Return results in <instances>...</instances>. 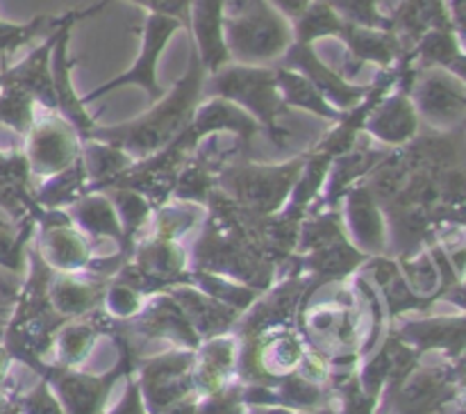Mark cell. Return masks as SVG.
<instances>
[{"mask_svg": "<svg viewBox=\"0 0 466 414\" xmlns=\"http://www.w3.org/2000/svg\"><path fill=\"white\" fill-rule=\"evenodd\" d=\"M419 126H421V118L414 109L410 94L400 86H394L369 112L362 132L390 148H400L419 135Z\"/></svg>", "mask_w": 466, "mask_h": 414, "instance_id": "obj_13", "label": "cell"}, {"mask_svg": "<svg viewBox=\"0 0 466 414\" xmlns=\"http://www.w3.org/2000/svg\"><path fill=\"white\" fill-rule=\"evenodd\" d=\"M203 96H218L239 105L268 132L271 141L285 146L287 130L280 127V116L289 112V107L282 103L273 66L228 62L218 71L205 76Z\"/></svg>", "mask_w": 466, "mask_h": 414, "instance_id": "obj_3", "label": "cell"}, {"mask_svg": "<svg viewBox=\"0 0 466 414\" xmlns=\"http://www.w3.org/2000/svg\"><path fill=\"white\" fill-rule=\"evenodd\" d=\"M294 264L305 273L308 278L317 280L319 285L330 280H341V278L358 273L362 264L367 262L369 255L355 248L353 241L349 237H339L328 244L317 246V248L308 250V253L294 255Z\"/></svg>", "mask_w": 466, "mask_h": 414, "instance_id": "obj_17", "label": "cell"}, {"mask_svg": "<svg viewBox=\"0 0 466 414\" xmlns=\"http://www.w3.org/2000/svg\"><path fill=\"white\" fill-rule=\"evenodd\" d=\"M419 118L435 132L464 127L466 82L446 68H421L408 89Z\"/></svg>", "mask_w": 466, "mask_h": 414, "instance_id": "obj_7", "label": "cell"}, {"mask_svg": "<svg viewBox=\"0 0 466 414\" xmlns=\"http://www.w3.org/2000/svg\"><path fill=\"white\" fill-rule=\"evenodd\" d=\"M182 23L173 16H164V14H146L144 27H141V50L135 57V62L118 76L109 77L107 82L91 89L89 94L82 96L85 105L96 103L103 96H109L112 91L123 89V86H139L148 94L150 103L162 98L167 89H162L157 80V64L162 59L164 50H167L168 41L173 39L176 32L182 30Z\"/></svg>", "mask_w": 466, "mask_h": 414, "instance_id": "obj_6", "label": "cell"}, {"mask_svg": "<svg viewBox=\"0 0 466 414\" xmlns=\"http://www.w3.org/2000/svg\"><path fill=\"white\" fill-rule=\"evenodd\" d=\"M35 250L46 267L55 273H80L94 259L91 239L73 223L66 209H46L35 212Z\"/></svg>", "mask_w": 466, "mask_h": 414, "instance_id": "obj_8", "label": "cell"}, {"mask_svg": "<svg viewBox=\"0 0 466 414\" xmlns=\"http://www.w3.org/2000/svg\"><path fill=\"white\" fill-rule=\"evenodd\" d=\"M32 176L48 177L73 167L82 155V136L57 112L36 118L23 146Z\"/></svg>", "mask_w": 466, "mask_h": 414, "instance_id": "obj_9", "label": "cell"}, {"mask_svg": "<svg viewBox=\"0 0 466 414\" xmlns=\"http://www.w3.org/2000/svg\"><path fill=\"white\" fill-rule=\"evenodd\" d=\"M214 189H217V173L208 164L200 162L196 155H191L177 171L171 200H182V203L205 207Z\"/></svg>", "mask_w": 466, "mask_h": 414, "instance_id": "obj_29", "label": "cell"}, {"mask_svg": "<svg viewBox=\"0 0 466 414\" xmlns=\"http://www.w3.org/2000/svg\"><path fill=\"white\" fill-rule=\"evenodd\" d=\"M73 18H80L82 21L80 9H71L68 21H73ZM66 23H64V25H66ZM64 25H59L55 32H50V35L46 36V41H41L36 48L30 50L27 57H23L21 62L5 68L3 82H0V85L21 86V89H25L27 94L36 100V105L50 109V112H55V89H53V73H50V55H53V45L55 41H57V35L62 32Z\"/></svg>", "mask_w": 466, "mask_h": 414, "instance_id": "obj_15", "label": "cell"}, {"mask_svg": "<svg viewBox=\"0 0 466 414\" xmlns=\"http://www.w3.org/2000/svg\"><path fill=\"white\" fill-rule=\"evenodd\" d=\"M105 296H107L109 308L121 314V317H127V314H132L139 308L141 294L137 289H132L130 285H126V282L114 280L109 285V289H105Z\"/></svg>", "mask_w": 466, "mask_h": 414, "instance_id": "obj_35", "label": "cell"}, {"mask_svg": "<svg viewBox=\"0 0 466 414\" xmlns=\"http://www.w3.org/2000/svg\"><path fill=\"white\" fill-rule=\"evenodd\" d=\"M100 191H105V194L109 196V200L114 203L118 221H121L123 248H126V253L132 255L137 239H139V232L153 221V205H150L139 191L127 189V187H107V189Z\"/></svg>", "mask_w": 466, "mask_h": 414, "instance_id": "obj_26", "label": "cell"}, {"mask_svg": "<svg viewBox=\"0 0 466 414\" xmlns=\"http://www.w3.org/2000/svg\"><path fill=\"white\" fill-rule=\"evenodd\" d=\"M276 66L291 68V71H299L300 76L308 77L326 96L328 103L335 105L339 112L353 109L371 91V85H355L344 73H339L330 64L323 62L319 57L317 48L309 44H296L294 41Z\"/></svg>", "mask_w": 466, "mask_h": 414, "instance_id": "obj_10", "label": "cell"}, {"mask_svg": "<svg viewBox=\"0 0 466 414\" xmlns=\"http://www.w3.org/2000/svg\"><path fill=\"white\" fill-rule=\"evenodd\" d=\"M268 3H271L273 7L282 14V16H287L289 21H294V18H299L300 14L308 9V5L312 3V0H268Z\"/></svg>", "mask_w": 466, "mask_h": 414, "instance_id": "obj_36", "label": "cell"}, {"mask_svg": "<svg viewBox=\"0 0 466 414\" xmlns=\"http://www.w3.org/2000/svg\"><path fill=\"white\" fill-rule=\"evenodd\" d=\"M68 16H71V9L66 14H59V16L39 14V16H35L27 23H12L0 18V57L9 59L21 48L35 44L39 36H48L50 32L64 25L68 21Z\"/></svg>", "mask_w": 466, "mask_h": 414, "instance_id": "obj_28", "label": "cell"}, {"mask_svg": "<svg viewBox=\"0 0 466 414\" xmlns=\"http://www.w3.org/2000/svg\"><path fill=\"white\" fill-rule=\"evenodd\" d=\"M205 221V207L198 205L182 203V200H168L167 205L155 209L153 214V235L177 239L185 237L194 226Z\"/></svg>", "mask_w": 466, "mask_h": 414, "instance_id": "obj_30", "label": "cell"}, {"mask_svg": "<svg viewBox=\"0 0 466 414\" xmlns=\"http://www.w3.org/2000/svg\"><path fill=\"white\" fill-rule=\"evenodd\" d=\"M68 212V217L73 218L77 227L85 232L89 239H112L118 244V250L127 257H132L130 253H126L123 248V230L121 221H118V214L114 209V203L109 200V196L105 191H86L82 198H77L76 203L64 207Z\"/></svg>", "mask_w": 466, "mask_h": 414, "instance_id": "obj_20", "label": "cell"}, {"mask_svg": "<svg viewBox=\"0 0 466 414\" xmlns=\"http://www.w3.org/2000/svg\"><path fill=\"white\" fill-rule=\"evenodd\" d=\"M86 273H89V280H80L77 273L53 271L48 285V296L50 303H53L59 312H85V309L94 308L98 300L105 298V287H107L109 278L96 276L89 268H86Z\"/></svg>", "mask_w": 466, "mask_h": 414, "instance_id": "obj_22", "label": "cell"}, {"mask_svg": "<svg viewBox=\"0 0 466 414\" xmlns=\"http://www.w3.org/2000/svg\"><path fill=\"white\" fill-rule=\"evenodd\" d=\"M276 68V80L278 89H280L282 103L289 109H305V112L314 114V116L323 118V121L337 123L341 118L339 109L326 100V96L312 85L305 76L299 71H291L285 66H273Z\"/></svg>", "mask_w": 466, "mask_h": 414, "instance_id": "obj_23", "label": "cell"}, {"mask_svg": "<svg viewBox=\"0 0 466 414\" xmlns=\"http://www.w3.org/2000/svg\"><path fill=\"white\" fill-rule=\"evenodd\" d=\"M339 41L346 45L350 62L358 66V71L364 64H376L380 68L396 66L408 50L394 30L353 25V23H346Z\"/></svg>", "mask_w": 466, "mask_h": 414, "instance_id": "obj_18", "label": "cell"}, {"mask_svg": "<svg viewBox=\"0 0 466 414\" xmlns=\"http://www.w3.org/2000/svg\"><path fill=\"white\" fill-rule=\"evenodd\" d=\"M344 209V227L349 239L353 241L355 248L367 253L369 257L387 255L390 250V230H387V217L378 200L369 194L367 187L360 185L350 187L346 191Z\"/></svg>", "mask_w": 466, "mask_h": 414, "instance_id": "obj_12", "label": "cell"}, {"mask_svg": "<svg viewBox=\"0 0 466 414\" xmlns=\"http://www.w3.org/2000/svg\"><path fill=\"white\" fill-rule=\"evenodd\" d=\"M405 57L417 71L421 68H446L455 76L464 77V39L453 27H437L419 36L408 48Z\"/></svg>", "mask_w": 466, "mask_h": 414, "instance_id": "obj_19", "label": "cell"}, {"mask_svg": "<svg viewBox=\"0 0 466 414\" xmlns=\"http://www.w3.org/2000/svg\"><path fill=\"white\" fill-rule=\"evenodd\" d=\"M82 164H85L86 176H89L86 191H98L100 187H105L114 177L121 176L123 171H127L135 164V159L126 150L107 144V141L86 139L82 141Z\"/></svg>", "mask_w": 466, "mask_h": 414, "instance_id": "obj_24", "label": "cell"}, {"mask_svg": "<svg viewBox=\"0 0 466 414\" xmlns=\"http://www.w3.org/2000/svg\"><path fill=\"white\" fill-rule=\"evenodd\" d=\"M390 23L405 48H410L428 30L453 27L446 0H399L394 12L390 14Z\"/></svg>", "mask_w": 466, "mask_h": 414, "instance_id": "obj_21", "label": "cell"}, {"mask_svg": "<svg viewBox=\"0 0 466 414\" xmlns=\"http://www.w3.org/2000/svg\"><path fill=\"white\" fill-rule=\"evenodd\" d=\"M36 223L23 221L16 230L0 221V267L14 273H23L27 268V255H30V237L35 235Z\"/></svg>", "mask_w": 466, "mask_h": 414, "instance_id": "obj_32", "label": "cell"}, {"mask_svg": "<svg viewBox=\"0 0 466 414\" xmlns=\"http://www.w3.org/2000/svg\"><path fill=\"white\" fill-rule=\"evenodd\" d=\"M346 21L326 3V0H312L299 18L291 21L296 44L314 45L319 39H339L344 32Z\"/></svg>", "mask_w": 466, "mask_h": 414, "instance_id": "obj_27", "label": "cell"}, {"mask_svg": "<svg viewBox=\"0 0 466 414\" xmlns=\"http://www.w3.org/2000/svg\"><path fill=\"white\" fill-rule=\"evenodd\" d=\"M189 268L230 278L250 289H267L278 273V264L268 262L253 246L208 217L203 221V232L191 246Z\"/></svg>", "mask_w": 466, "mask_h": 414, "instance_id": "obj_5", "label": "cell"}, {"mask_svg": "<svg viewBox=\"0 0 466 414\" xmlns=\"http://www.w3.org/2000/svg\"><path fill=\"white\" fill-rule=\"evenodd\" d=\"M112 3H118V0H98L91 7L80 9L82 18L96 16V14L103 12L105 7H109ZM126 3L137 5V7L146 9V14H164V16H173L185 25H189V0H126Z\"/></svg>", "mask_w": 466, "mask_h": 414, "instance_id": "obj_34", "label": "cell"}, {"mask_svg": "<svg viewBox=\"0 0 466 414\" xmlns=\"http://www.w3.org/2000/svg\"><path fill=\"white\" fill-rule=\"evenodd\" d=\"M223 39L230 62L276 66L294 44V30L268 0H228Z\"/></svg>", "mask_w": 466, "mask_h": 414, "instance_id": "obj_2", "label": "cell"}, {"mask_svg": "<svg viewBox=\"0 0 466 414\" xmlns=\"http://www.w3.org/2000/svg\"><path fill=\"white\" fill-rule=\"evenodd\" d=\"M86 187H89V176H86L80 155V159L73 167L44 177V182L35 189V200L39 207L62 209L76 203L77 198H82L86 194Z\"/></svg>", "mask_w": 466, "mask_h": 414, "instance_id": "obj_25", "label": "cell"}, {"mask_svg": "<svg viewBox=\"0 0 466 414\" xmlns=\"http://www.w3.org/2000/svg\"><path fill=\"white\" fill-rule=\"evenodd\" d=\"M130 259L164 287L189 282V253L177 239L157 235L137 239Z\"/></svg>", "mask_w": 466, "mask_h": 414, "instance_id": "obj_16", "label": "cell"}, {"mask_svg": "<svg viewBox=\"0 0 466 414\" xmlns=\"http://www.w3.org/2000/svg\"><path fill=\"white\" fill-rule=\"evenodd\" d=\"M303 164L305 153L282 164H258L241 155L217 173V189L235 203L268 217L287 205Z\"/></svg>", "mask_w": 466, "mask_h": 414, "instance_id": "obj_4", "label": "cell"}, {"mask_svg": "<svg viewBox=\"0 0 466 414\" xmlns=\"http://www.w3.org/2000/svg\"><path fill=\"white\" fill-rule=\"evenodd\" d=\"M76 23H80V18L68 21L66 25L62 27V32L57 35V41H55L53 45V55H50V73H53L55 112H57L64 121H68L76 127L77 135L82 136V141H86L98 123H96L94 114H89V105H85V100L77 94L71 80L73 68H76V59L68 53V41H71V32L73 27H76Z\"/></svg>", "mask_w": 466, "mask_h": 414, "instance_id": "obj_11", "label": "cell"}, {"mask_svg": "<svg viewBox=\"0 0 466 414\" xmlns=\"http://www.w3.org/2000/svg\"><path fill=\"white\" fill-rule=\"evenodd\" d=\"M36 100L16 85H0V126L25 136L36 121Z\"/></svg>", "mask_w": 466, "mask_h": 414, "instance_id": "obj_31", "label": "cell"}, {"mask_svg": "<svg viewBox=\"0 0 466 414\" xmlns=\"http://www.w3.org/2000/svg\"><path fill=\"white\" fill-rule=\"evenodd\" d=\"M228 0H189L191 48L198 55L208 73L218 71L230 62L226 39H223V18Z\"/></svg>", "mask_w": 466, "mask_h": 414, "instance_id": "obj_14", "label": "cell"}, {"mask_svg": "<svg viewBox=\"0 0 466 414\" xmlns=\"http://www.w3.org/2000/svg\"><path fill=\"white\" fill-rule=\"evenodd\" d=\"M208 71L200 64L198 55L191 48L189 62L180 80L159 100L150 103V109L141 116L130 118L116 126H96L89 139L107 141L126 150L132 159H144L167 148L194 116L203 96V82Z\"/></svg>", "mask_w": 466, "mask_h": 414, "instance_id": "obj_1", "label": "cell"}, {"mask_svg": "<svg viewBox=\"0 0 466 414\" xmlns=\"http://www.w3.org/2000/svg\"><path fill=\"white\" fill-rule=\"evenodd\" d=\"M346 23L391 30L390 14L382 12V0H326Z\"/></svg>", "mask_w": 466, "mask_h": 414, "instance_id": "obj_33", "label": "cell"}, {"mask_svg": "<svg viewBox=\"0 0 466 414\" xmlns=\"http://www.w3.org/2000/svg\"><path fill=\"white\" fill-rule=\"evenodd\" d=\"M9 64H7V59L5 57H0V82H3V73H5V68H7Z\"/></svg>", "mask_w": 466, "mask_h": 414, "instance_id": "obj_37", "label": "cell"}]
</instances>
